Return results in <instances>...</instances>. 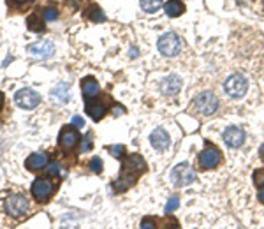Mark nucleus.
<instances>
[{
	"instance_id": "nucleus-3",
	"label": "nucleus",
	"mask_w": 264,
	"mask_h": 229,
	"mask_svg": "<svg viewBox=\"0 0 264 229\" xmlns=\"http://www.w3.org/2000/svg\"><path fill=\"white\" fill-rule=\"evenodd\" d=\"M224 90H226V94L229 95L231 99L245 97V94H247L248 90L247 78H245L243 74H233V76L227 78L226 83H224Z\"/></svg>"
},
{
	"instance_id": "nucleus-37",
	"label": "nucleus",
	"mask_w": 264,
	"mask_h": 229,
	"mask_svg": "<svg viewBox=\"0 0 264 229\" xmlns=\"http://www.w3.org/2000/svg\"><path fill=\"white\" fill-rule=\"evenodd\" d=\"M13 2H16V4H25V2H28V0H13Z\"/></svg>"
},
{
	"instance_id": "nucleus-29",
	"label": "nucleus",
	"mask_w": 264,
	"mask_h": 229,
	"mask_svg": "<svg viewBox=\"0 0 264 229\" xmlns=\"http://www.w3.org/2000/svg\"><path fill=\"white\" fill-rule=\"evenodd\" d=\"M254 184L259 185V187H262L264 185V169L254 171Z\"/></svg>"
},
{
	"instance_id": "nucleus-21",
	"label": "nucleus",
	"mask_w": 264,
	"mask_h": 229,
	"mask_svg": "<svg viewBox=\"0 0 264 229\" xmlns=\"http://www.w3.org/2000/svg\"><path fill=\"white\" fill-rule=\"evenodd\" d=\"M88 18H90L94 23H102V21L106 20V14L101 11V7L92 6L90 9H88Z\"/></svg>"
},
{
	"instance_id": "nucleus-12",
	"label": "nucleus",
	"mask_w": 264,
	"mask_h": 229,
	"mask_svg": "<svg viewBox=\"0 0 264 229\" xmlns=\"http://www.w3.org/2000/svg\"><path fill=\"white\" fill-rule=\"evenodd\" d=\"M150 143H152V146L157 150V152H164V150H167L171 145L169 132H167L164 127H157L155 131L150 134Z\"/></svg>"
},
{
	"instance_id": "nucleus-19",
	"label": "nucleus",
	"mask_w": 264,
	"mask_h": 229,
	"mask_svg": "<svg viewBox=\"0 0 264 229\" xmlns=\"http://www.w3.org/2000/svg\"><path fill=\"white\" fill-rule=\"evenodd\" d=\"M164 11H166V14L169 18H178L185 13V6L180 0H169V2H166V6H164Z\"/></svg>"
},
{
	"instance_id": "nucleus-36",
	"label": "nucleus",
	"mask_w": 264,
	"mask_h": 229,
	"mask_svg": "<svg viewBox=\"0 0 264 229\" xmlns=\"http://www.w3.org/2000/svg\"><path fill=\"white\" fill-rule=\"evenodd\" d=\"M259 157H261V160H264V145H261V148H259Z\"/></svg>"
},
{
	"instance_id": "nucleus-7",
	"label": "nucleus",
	"mask_w": 264,
	"mask_h": 229,
	"mask_svg": "<svg viewBox=\"0 0 264 229\" xmlns=\"http://www.w3.org/2000/svg\"><path fill=\"white\" fill-rule=\"evenodd\" d=\"M14 102L23 109H34L41 102V95L32 88H21L14 94Z\"/></svg>"
},
{
	"instance_id": "nucleus-26",
	"label": "nucleus",
	"mask_w": 264,
	"mask_h": 229,
	"mask_svg": "<svg viewBox=\"0 0 264 229\" xmlns=\"http://www.w3.org/2000/svg\"><path fill=\"white\" fill-rule=\"evenodd\" d=\"M90 169L97 175L102 173V159L101 157H94V159L90 160Z\"/></svg>"
},
{
	"instance_id": "nucleus-6",
	"label": "nucleus",
	"mask_w": 264,
	"mask_h": 229,
	"mask_svg": "<svg viewBox=\"0 0 264 229\" xmlns=\"http://www.w3.org/2000/svg\"><path fill=\"white\" fill-rule=\"evenodd\" d=\"M28 199L21 194H16V196H9L6 199V212L9 213L11 217L14 219H21L25 213L28 212Z\"/></svg>"
},
{
	"instance_id": "nucleus-18",
	"label": "nucleus",
	"mask_w": 264,
	"mask_h": 229,
	"mask_svg": "<svg viewBox=\"0 0 264 229\" xmlns=\"http://www.w3.org/2000/svg\"><path fill=\"white\" fill-rule=\"evenodd\" d=\"M81 88H83V94L87 95V99H94L95 95L99 94V90H101V87H99L97 80L95 78H85L83 81H81Z\"/></svg>"
},
{
	"instance_id": "nucleus-15",
	"label": "nucleus",
	"mask_w": 264,
	"mask_h": 229,
	"mask_svg": "<svg viewBox=\"0 0 264 229\" xmlns=\"http://www.w3.org/2000/svg\"><path fill=\"white\" fill-rule=\"evenodd\" d=\"M85 111H87V115L92 118V120L99 122V120H102V118L106 117L108 108H106L101 101H92V99H88L87 104H85Z\"/></svg>"
},
{
	"instance_id": "nucleus-25",
	"label": "nucleus",
	"mask_w": 264,
	"mask_h": 229,
	"mask_svg": "<svg viewBox=\"0 0 264 229\" xmlns=\"http://www.w3.org/2000/svg\"><path fill=\"white\" fill-rule=\"evenodd\" d=\"M108 150H109V153H111L113 157H116V159H118V157H122L123 153H125V146H123V145H111Z\"/></svg>"
},
{
	"instance_id": "nucleus-33",
	"label": "nucleus",
	"mask_w": 264,
	"mask_h": 229,
	"mask_svg": "<svg viewBox=\"0 0 264 229\" xmlns=\"http://www.w3.org/2000/svg\"><path fill=\"white\" fill-rule=\"evenodd\" d=\"M122 111H125V109H123L122 106H115V117H118V115H122Z\"/></svg>"
},
{
	"instance_id": "nucleus-8",
	"label": "nucleus",
	"mask_w": 264,
	"mask_h": 229,
	"mask_svg": "<svg viewBox=\"0 0 264 229\" xmlns=\"http://www.w3.org/2000/svg\"><path fill=\"white\" fill-rule=\"evenodd\" d=\"M53 191H55L53 184L44 180V178H37V180H34V184H32V196H34L35 201H39V203L48 201V199L53 196Z\"/></svg>"
},
{
	"instance_id": "nucleus-5",
	"label": "nucleus",
	"mask_w": 264,
	"mask_h": 229,
	"mask_svg": "<svg viewBox=\"0 0 264 229\" xmlns=\"http://www.w3.org/2000/svg\"><path fill=\"white\" fill-rule=\"evenodd\" d=\"M222 162V153L219 152V148L215 146H206L197 157V164L201 169H215L219 167V164Z\"/></svg>"
},
{
	"instance_id": "nucleus-9",
	"label": "nucleus",
	"mask_w": 264,
	"mask_h": 229,
	"mask_svg": "<svg viewBox=\"0 0 264 229\" xmlns=\"http://www.w3.org/2000/svg\"><path fill=\"white\" fill-rule=\"evenodd\" d=\"M28 53H30L34 59H39V60H48L55 55V44L48 39L44 41H37L34 44L28 46Z\"/></svg>"
},
{
	"instance_id": "nucleus-14",
	"label": "nucleus",
	"mask_w": 264,
	"mask_h": 229,
	"mask_svg": "<svg viewBox=\"0 0 264 229\" xmlns=\"http://www.w3.org/2000/svg\"><path fill=\"white\" fill-rule=\"evenodd\" d=\"M48 162H49L48 153L35 152V153H32V155H28V159L25 160V167H27L28 171H39V169H42V167L48 166Z\"/></svg>"
},
{
	"instance_id": "nucleus-28",
	"label": "nucleus",
	"mask_w": 264,
	"mask_h": 229,
	"mask_svg": "<svg viewBox=\"0 0 264 229\" xmlns=\"http://www.w3.org/2000/svg\"><path fill=\"white\" fill-rule=\"evenodd\" d=\"M48 175L49 177H58V175H62V166H60V164H49Z\"/></svg>"
},
{
	"instance_id": "nucleus-4",
	"label": "nucleus",
	"mask_w": 264,
	"mask_h": 229,
	"mask_svg": "<svg viewBox=\"0 0 264 229\" xmlns=\"http://www.w3.org/2000/svg\"><path fill=\"white\" fill-rule=\"evenodd\" d=\"M194 108H195V111L205 115V117L213 115L217 109H219V97H217L213 92H201V94L195 97Z\"/></svg>"
},
{
	"instance_id": "nucleus-11",
	"label": "nucleus",
	"mask_w": 264,
	"mask_h": 229,
	"mask_svg": "<svg viewBox=\"0 0 264 229\" xmlns=\"http://www.w3.org/2000/svg\"><path fill=\"white\" fill-rule=\"evenodd\" d=\"M146 171V162L141 155L138 153H132V155H127L125 160L122 164V173H130V175H136L139 177L141 173Z\"/></svg>"
},
{
	"instance_id": "nucleus-34",
	"label": "nucleus",
	"mask_w": 264,
	"mask_h": 229,
	"mask_svg": "<svg viewBox=\"0 0 264 229\" xmlns=\"http://www.w3.org/2000/svg\"><path fill=\"white\" fill-rule=\"evenodd\" d=\"M130 56H132V59H136V56H139V49L130 48Z\"/></svg>"
},
{
	"instance_id": "nucleus-35",
	"label": "nucleus",
	"mask_w": 264,
	"mask_h": 229,
	"mask_svg": "<svg viewBox=\"0 0 264 229\" xmlns=\"http://www.w3.org/2000/svg\"><path fill=\"white\" fill-rule=\"evenodd\" d=\"M4 102H6V99H4V94L0 92V111H2V108H4Z\"/></svg>"
},
{
	"instance_id": "nucleus-20",
	"label": "nucleus",
	"mask_w": 264,
	"mask_h": 229,
	"mask_svg": "<svg viewBox=\"0 0 264 229\" xmlns=\"http://www.w3.org/2000/svg\"><path fill=\"white\" fill-rule=\"evenodd\" d=\"M139 4H141V9L145 11V13H157V11L162 7L164 0H139Z\"/></svg>"
},
{
	"instance_id": "nucleus-27",
	"label": "nucleus",
	"mask_w": 264,
	"mask_h": 229,
	"mask_svg": "<svg viewBox=\"0 0 264 229\" xmlns=\"http://www.w3.org/2000/svg\"><path fill=\"white\" fill-rule=\"evenodd\" d=\"M92 145H94V143H92V134L88 132V134L83 138V143H81V153L90 152V150H92Z\"/></svg>"
},
{
	"instance_id": "nucleus-30",
	"label": "nucleus",
	"mask_w": 264,
	"mask_h": 229,
	"mask_svg": "<svg viewBox=\"0 0 264 229\" xmlns=\"http://www.w3.org/2000/svg\"><path fill=\"white\" fill-rule=\"evenodd\" d=\"M71 124H73L76 129H83V127H85V120L80 117V115H76V117H73V122H71Z\"/></svg>"
},
{
	"instance_id": "nucleus-17",
	"label": "nucleus",
	"mask_w": 264,
	"mask_h": 229,
	"mask_svg": "<svg viewBox=\"0 0 264 229\" xmlns=\"http://www.w3.org/2000/svg\"><path fill=\"white\" fill-rule=\"evenodd\" d=\"M51 97L55 99L58 104H65V102H69V99H71V85L65 83V81L58 83L51 90Z\"/></svg>"
},
{
	"instance_id": "nucleus-23",
	"label": "nucleus",
	"mask_w": 264,
	"mask_h": 229,
	"mask_svg": "<svg viewBox=\"0 0 264 229\" xmlns=\"http://www.w3.org/2000/svg\"><path fill=\"white\" fill-rule=\"evenodd\" d=\"M42 18H44L46 21H55L56 18H58V11H56L55 7H44V9H42Z\"/></svg>"
},
{
	"instance_id": "nucleus-22",
	"label": "nucleus",
	"mask_w": 264,
	"mask_h": 229,
	"mask_svg": "<svg viewBox=\"0 0 264 229\" xmlns=\"http://www.w3.org/2000/svg\"><path fill=\"white\" fill-rule=\"evenodd\" d=\"M27 27L30 28L32 32H41L42 28V21L39 20V16L37 14H30V16L27 18Z\"/></svg>"
},
{
	"instance_id": "nucleus-32",
	"label": "nucleus",
	"mask_w": 264,
	"mask_h": 229,
	"mask_svg": "<svg viewBox=\"0 0 264 229\" xmlns=\"http://www.w3.org/2000/svg\"><path fill=\"white\" fill-rule=\"evenodd\" d=\"M67 4H69L71 7H74V9H76L78 4H81V0H67Z\"/></svg>"
},
{
	"instance_id": "nucleus-24",
	"label": "nucleus",
	"mask_w": 264,
	"mask_h": 229,
	"mask_svg": "<svg viewBox=\"0 0 264 229\" xmlns=\"http://www.w3.org/2000/svg\"><path fill=\"white\" fill-rule=\"evenodd\" d=\"M178 206H180V198H178V196H171V198L167 199V203H166V212L167 213L174 212Z\"/></svg>"
},
{
	"instance_id": "nucleus-2",
	"label": "nucleus",
	"mask_w": 264,
	"mask_h": 229,
	"mask_svg": "<svg viewBox=\"0 0 264 229\" xmlns=\"http://www.w3.org/2000/svg\"><path fill=\"white\" fill-rule=\"evenodd\" d=\"M171 182L174 187H187L195 182V171L188 162H180L171 171Z\"/></svg>"
},
{
	"instance_id": "nucleus-1",
	"label": "nucleus",
	"mask_w": 264,
	"mask_h": 229,
	"mask_svg": "<svg viewBox=\"0 0 264 229\" xmlns=\"http://www.w3.org/2000/svg\"><path fill=\"white\" fill-rule=\"evenodd\" d=\"M157 46H159V51L162 53L164 56H169V59L178 56L181 53V49H183L181 37L178 34H174V32H167V34L160 35Z\"/></svg>"
},
{
	"instance_id": "nucleus-16",
	"label": "nucleus",
	"mask_w": 264,
	"mask_h": 229,
	"mask_svg": "<svg viewBox=\"0 0 264 229\" xmlns=\"http://www.w3.org/2000/svg\"><path fill=\"white\" fill-rule=\"evenodd\" d=\"M160 90L166 95H176L181 90V80L174 74H169L160 81Z\"/></svg>"
},
{
	"instance_id": "nucleus-13",
	"label": "nucleus",
	"mask_w": 264,
	"mask_h": 229,
	"mask_svg": "<svg viewBox=\"0 0 264 229\" xmlns=\"http://www.w3.org/2000/svg\"><path fill=\"white\" fill-rule=\"evenodd\" d=\"M58 141H60V146H62L63 150H73L74 146L78 145V141H80V134L76 132V129L63 127L62 132H60V136H58Z\"/></svg>"
},
{
	"instance_id": "nucleus-10",
	"label": "nucleus",
	"mask_w": 264,
	"mask_h": 229,
	"mask_svg": "<svg viewBox=\"0 0 264 229\" xmlns=\"http://www.w3.org/2000/svg\"><path fill=\"white\" fill-rule=\"evenodd\" d=\"M222 139L229 148H240L245 143V132L243 129L238 127V125H229V127L224 131Z\"/></svg>"
},
{
	"instance_id": "nucleus-31",
	"label": "nucleus",
	"mask_w": 264,
	"mask_h": 229,
	"mask_svg": "<svg viewBox=\"0 0 264 229\" xmlns=\"http://www.w3.org/2000/svg\"><path fill=\"white\" fill-rule=\"evenodd\" d=\"M257 198H259V201H261L262 205H264V187L259 189V192H257Z\"/></svg>"
}]
</instances>
